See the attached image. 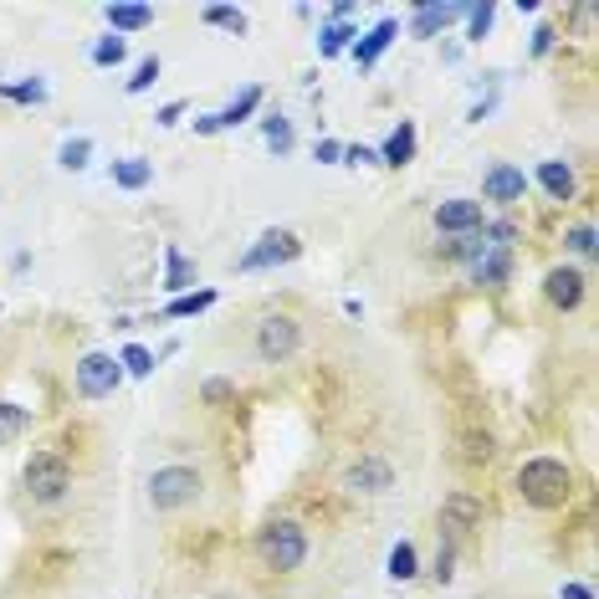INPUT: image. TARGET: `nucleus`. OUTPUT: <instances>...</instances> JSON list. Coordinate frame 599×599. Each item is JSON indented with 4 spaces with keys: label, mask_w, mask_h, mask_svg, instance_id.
Here are the masks:
<instances>
[{
    "label": "nucleus",
    "mask_w": 599,
    "mask_h": 599,
    "mask_svg": "<svg viewBox=\"0 0 599 599\" xmlns=\"http://www.w3.org/2000/svg\"><path fill=\"white\" fill-rule=\"evenodd\" d=\"M262 139H267V149L282 159V154H292V123L282 118V113H267L262 118Z\"/></svg>",
    "instance_id": "nucleus-24"
},
{
    "label": "nucleus",
    "mask_w": 599,
    "mask_h": 599,
    "mask_svg": "<svg viewBox=\"0 0 599 599\" xmlns=\"http://www.w3.org/2000/svg\"><path fill=\"white\" fill-rule=\"evenodd\" d=\"M359 41V31L349 21H323L318 26V57H338V52H349Z\"/></svg>",
    "instance_id": "nucleus-21"
},
{
    "label": "nucleus",
    "mask_w": 599,
    "mask_h": 599,
    "mask_svg": "<svg viewBox=\"0 0 599 599\" xmlns=\"http://www.w3.org/2000/svg\"><path fill=\"white\" fill-rule=\"evenodd\" d=\"M154 180V164L139 159V154H128V159H113V185L118 190H144Z\"/></svg>",
    "instance_id": "nucleus-19"
},
{
    "label": "nucleus",
    "mask_w": 599,
    "mask_h": 599,
    "mask_svg": "<svg viewBox=\"0 0 599 599\" xmlns=\"http://www.w3.org/2000/svg\"><path fill=\"white\" fill-rule=\"evenodd\" d=\"M154 118H159V123H164V128H175V123H180V118H185V103H164V108H159V113H154Z\"/></svg>",
    "instance_id": "nucleus-41"
},
{
    "label": "nucleus",
    "mask_w": 599,
    "mask_h": 599,
    "mask_svg": "<svg viewBox=\"0 0 599 599\" xmlns=\"http://www.w3.org/2000/svg\"><path fill=\"white\" fill-rule=\"evenodd\" d=\"M313 159H318V164H344V144H338V139H318V144H313Z\"/></svg>",
    "instance_id": "nucleus-37"
},
{
    "label": "nucleus",
    "mask_w": 599,
    "mask_h": 599,
    "mask_svg": "<svg viewBox=\"0 0 599 599\" xmlns=\"http://www.w3.org/2000/svg\"><path fill=\"white\" fill-rule=\"evenodd\" d=\"M26 492H31V502H41V507H57V502L72 492V466H67V456H62V451H31V461H26Z\"/></svg>",
    "instance_id": "nucleus-3"
},
{
    "label": "nucleus",
    "mask_w": 599,
    "mask_h": 599,
    "mask_svg": "<svg viewBox=\"0 0 599 599\" xmlns=\"http://www.w3.org/2000/svg\"><path fill=\"white\" fill-rule=\"evenodd\" d=\"M195 134H221V123H216V113H205V118H195Z\"/></svg>",
    "instance_id": "nucleus-43"
},
{
    "label": "nucleus",
    "mask_w": 599,
    "mask_h": 599,
    "mask_svg": "<svg viewBox=\"0 0 599 599\" xmlns=\"http://www.w3.org/2000/svg\"><path fill=\"white\" fill-rule=\"evenodd\" d=\"M543 292H548V303L559 308V313H574L584 303V272L579 267H553L543 277Z\"/></svg>",
    "instance_id": "nucleus-11"
},
{
    "label": "nucleus",
    "mask_w": 599,
    "mask_h": 599,
    "mask_svg": "<svg viewBox=\"0 0 599 599\" xmlns=\"http://www.w3.org/2000/svg\"><path fill=\"white\" fill-rule=\"evenodd\" d=\"M31 425V415L21 410V405H11V400H0V446H11L21 431Z\"/></svg>",
    "instance_id": "nucleus-27"
},
{
    "label": "nucleus",
    "mask_w": 599,
    "mask_h": 599,
    "mask_svg": "<svg viewBox=\"0 0 599 599\" xmlns=\"http://www.w3.org/2000/svg\"><path fill=\"white\" fill-rule=\"evenodd\" d=\"M164 287H169V292H180V297L195 287V262H190L180 246H164Z\"/></svg>",
    "instance_id": "nucleus-17"
},
{
    "label": "nucleus",
    "mask_w": 599,
    "mask_h": 599,
    "mask_svg": "<svg viewBox=\"0 0 599 599\" xmlns=\"http://www.w3.org/2000/svg\"><path fill=\"white\" fill-rule=\"evenodd\" d=\"M384 569H390V579H395V584H410V579L420 574V553H415V543H405V538H400V543L390 548V564H384Z\"/></svg>",
    "instance_id": "nucleus-23"
},
{
    "label": "nucleus",
    "mask_w": 599,
    "mask_h": 599,
    "mask_svg": "<svg viewBox=\"0 0 599 599\" xmlns=\"http://www.w3.org/2000/svg\"><path fill=\"white\" fill-rule=\"evenodd\" d=\"M123 52H128V47H123V36H103L98 47H93V67H118Z\"/></svg>",
    "instance_id": "nucleus-33"
},
{
    "label": "nucleus",
    "mask_w": 599,
    "mask_h": 599,
    "mask_svg": "<svg viewBox=\"0 0 599 599\" xmlns=\"http://www.w3.org/2000/svg\"><path fill=\"white\" fill-rule=\"evenodd\" d=\"M538 185H543L553 200H574V169L559 164V159H543V164H538Z\"/></svg>",
    "instance_id": "nucleus-20"
},
{
    "label": "nucleus",
    "mask_w": 599,
    "mask_h": 599,
    "mask_svg": "<svg viewBox=\"0 0 599 599\" xmlns=\"http://www.w3.org/2000/svg\"><path fill=\"white\" fill-rule=\"evenodd\" d=\"M564 246H569L574 256H594V226H589V221H579V226H569V236H564Z\"/></svg>",
    "instance_id": "nucleus-35"
},
{
    "label": "nucleus",
    "mask_w": 599,
    "mask_h": 599,
    "mask_svg": "<svg viewBox=\"0 0 599 599\" xmlns=\"http://www.w3.org/2000/svg\"><path fill=\"white\" fill-rule=\"evenodd\" d=\"M256 108H262V88H241L236 103H226V108L216 113V123H221V128H236V123H246Z\"/></svg>",
    "instance_id": "nucleus-22"
},
{
    "label": "nucleus",
    "mask_w": 599,
    "mask_h": 599,
    "mask_svg": "<svg viewBox=\"0 0 599 599\" xmlns=\"http://www.w3.org/2000/svg\"><path fill=\"white\" fill-rule=\"evenodd\" d=\"M344 487H349V492H364V497H379V492L395 487V466L384 461V456H359L349 472H344Z\"/></svg>",
    "instance_id": "nucleus-8"
},
{
    "label": "nucleus",
    "mask_w": 599,
    "mask_h": 599,
    "mask_svg": "<svg viewBox=\"0 0 599 599\" xmlns=\"http://www.w3.org/2000/svg\"><path fill=\"white\" fill-rule=\"evenodd\" d=\"M303 256V241H297L292 231H262L256 236V246L241 256V272H267V267H287Z\"/></svg>",
    "instance_id": "nucleus-7"
},
{
    "label": "nucleus",
    "mask_w": 599,
    "mask_h": 599,
    "mask_svg": "<svg viewBox=\"0 0 599 599\" xmlns=\"http://www.w3.org/2000/svg\"><path fill=\"white\" fill-rule=\"evenodd\" d=\"M118 384H123V364H118L113 354L93 349V354L77 359V395H82V400H108Z\"/></svg>",
    "instance_id": "nucleus-6"
},
{
    "label": "nucleus",
    "mask_w": 599,
    "mask_h": 599,
    "mask_svg": "<svg viewBox=\"0 0 599 599\" xmlns=\"http://www.w3.org/2000/svg\"><path fill=\"white\" fill-rule=\"evenodd\" d=\"M374 154H379V164H390V169L410 164V159H415V123L405 118V123L395 128V134L384 139V149H374Z\"/></svg>",
    "instance_id": "nucleus-18"
},
{
    "label": "nucleus",
    "mask_w": 599,
    "mask_h": 599,
    "mask_svg": "<svg viewBox=\"0 0 599 599\" xmlns=\"http://www.w3.org/2000/svg\"><path fill=\"white\" fill-rule=\"evenodd\" d=\"M297 349H303V328H297V318L267 313L262 323H256V359L262 364H287Z\"/></svg>",
    "instance_id": "nucleus-5"
},
{
    "label": "nucleus",
    "mask_w": 599,
    "mask_h": 599,
    "mask_svg": "<svg viewBox=\"0 0 599 599\" xmlns=\"http://www.w3.org/2000/svg\"><path fill=\"white\" fill-rule=\"evenodd\" d=\"M200 21H205V26H221V31H231V36H246V11H236V6H205Z\"/></svg>",
    "instance_id": "nucleus-25"
},
{
    "label": "nucleus",
    "mask_w": 599,
    "mask_h": 599,
    "mask_svg": "<svg viewBox=\"0 0 599 599\" xmlns=\"http://www.w3.org/2000/svg\"><path fill=\"white\" fill-rule=\"evenodd\" d=\"M482 195H487L492 205H518V200L528 195V175H523L518 164H492L487 180H482Z\"/></svg>",
    "instance_id": "nucleus-10"
},
{
    "label": "nucleus",
    "mask_w": 599,
    "mask_h": 599,
    "mask_svg": "<svg viewBox=\"0 0 599 599\" xmlns=\"http://www.w3.org/2000/svg\"><path fill=\"white\" fill-rule=\"evenodd\" d=\"M497 446H492V436L487 431H466V456H472V461H487Z\"/></svg>",
    "instance_id": "nucleus-36"
},
{
    "label": "nucleus",
    "mask_w": 599,
    "mask_h": 599,
    "mask_svg": "<svg viewBox=\"0 0 599 599\" xmlns=\"http://www.w3.org/2000/svg\"><path fill=\"white\" fill-rule=\"evenodd\" d=\"M256 553H262V564H267V569H277V574L303 569V559H308V533H303V523H292V518H272L262 533H256Z\"/></svg>",
    "instance_id": "nucleus-2"
},
{
    "label": "nucleus",
    "mask_w": 599,
    "mask_h": 599,
    "mask_svg": "<svg viewBox=\"0 0 599 599\" xmlns=\"http://www.w3.org/2000/svg\"><path fill=\"white\" fill-rule=\"evenodd\" d=\"M0 98H11V103H47V82H0Z\"/></svg>",
    "instance_id": "nucleus-29"
},
{
    "label": "nucleus",
    "mask_w": 599,
    "mask_h": 599,
    "mask_svg": "<svg viewBox=\"0 0 599 599\" xmlns=\"http://www.w3.org/2000/svg\"><path fill=\"white\" fill-rule=\"evenodd\" d=\"M395 36H400V21H395V16L374 21V26H369V31H364V36L354 41V62H359V67H374V62H379L384 52L395 47Z\"/></svg>",
    "instance_id": "nucleus-12"
},
{
    "label": "nucleus",
    "mask_w": 599,
    "mask_h": 599,
    "mask_svg": "<svg viewBox=\"0 0 599 599\" xmlns=\"http://www.w3.org/2000/svg\"><path fill=\"white\" fill-rule=\"evenodd\" d=\"M492 16H497L492 0H482V6H466V41H482V36L492 31Z\"/></svg>",
    "instance_id": "nucleus-30"
},
{
    "label": "nucleus",
    "mask_w": 599,
    "mask_h": 599,
    "mask_svg": "<svg viewBox=\"0 0 599 599\" xmlns=\"http://www.w3.org/2000/svg\"><path fill=\"white\" fill-rule=\"evenodd\" d=\"M436 226H441L446 236H472V231H482V226H487L482 200H441V205H436Z\"/></svg>",
    "instance_id": "nucleus-9"
},
{
    "label": "nucleus",
    "mask_w": 599,
    "mask_h": 599,
    "mask_svg": "<svg viewBox=\"0 0 599 599\" xmlns=\"http://www.w3.org/2000/svg\"><path fill=\"white\" fill-rule=\"evenodd\" d=\"M344 164H354V169H359V164H379V154H374L369 144H344Z\"/></svg>",
    "instance_id": "nucleus-39"
},
{
    "label": "nucleus",
    "mask_w": 599,
    "mask_h": 599,
    "mask_svg": "<svg viewBox=\"0 0 599 599\" xmlns=\"http://www.w3.org/2000/svg\"><path fill=\"white\" fill-rule=\"evenodd\" d=\"M210 303H216V292H210V287H200V292H185V297H175V303L164 308V318H195V313H205Z\"/></svg>",
    "instance_id": "nucleus-26"
},
{
    "label": "nucleus",
    "mask_w": 599,
    "mask_h": 599,
    "mask_svg": "<svg viewBox=\"0 0 599 599\" xmlns=\"http://www.w3.org/2000/svg\"><path fill=\"white\" fill-rule=\"evenodd\" d=\"M200 492H205V477L195 466H159L149 477V507L154 512H180V507L200 502Z\"/></svg>",
    "instance_id": "nucleus-4"
},
{
    "label": "nucleus",
    "mask_w": 599,
    "mask_h": 599,
    "mask_svg": "<svg viewBox=\"0 0 599 599\" xmlns=\"http://www.w3.org/2000/svg\"><path fill=\"white\" fill-rule=\"evenodd\" d=\"M113 36H134V31H149L154 26V6H134V0H113V6H103Z\"/></svg>",
    "instance_id": "nucleus-14"
},
{
    "label": "nucleus",
    "mask_w": 599,
    "mask_h": 599,
    "mask_svg": "<svg viewBox=\"0 0 599 599\" xmlns=\"http://www.w3.org/2000/svg\"><path fill=\"white\" fill-rule=\"evenodd\" d=\"M118 364H123V374H134V379H149L159 359H154V354H149L144 344H128V349L118 354Z\"/></svg>",
    "instance_id": "nucleus-28"
},
{
    "label": "nucleus",
    "mask_w": 599,
    "mask_h": 599,
    "mask_svg": "<svg viewBox=\"0 0 599 599\" xmlns=\"http://www.w3.org/2000/svg\"><path fill=\"white\" fill-rule=\"evenodd\" d=\"M451 21H466V6H415V21H410V36L415 41H431V36H441Z\"/></svg>",
    "instance_id": "nucleus-13"
},
{
    "label": "nucleus",
    "mask_w": 599,
    "mask_h": 599,
    "mask_svg": "<svg viewBox=\"0 0 599 599\" xmlns=\"http://www.w3.org/2000/svg\"><path fill=\"white\" fill-rule=\"evenodd\" d=\"M88 159H93V139H67L62 154H57L62 169H88Z\"/></svg>",
    "instance_id": "nucleus-31"
},
{
    "label": "nucleus",
    "mask_w": 599,
    "mask_h": 599,
    "mask_svg": "<svg viewBox=\"0 0 599 599\" xmlns=\"http://www.w3.org/2000/svg\"><path fill=\"white\" fill-rule=\"evenodd\" d=\"M518 492H523L528 507L553 512V507H564V502H569V492H574V472H569L559 456H533V461L518 466Z\"/></svg>",
    "instance_id": "nucleus-1"
},
{
    "label": "nucleus",
    "mask_w": 599,
    "mask_h": 599,
    "mask_svg": "<svg viewBox=\"0 0 599 599\" xmlns=\"http://www.w3.org/2000/svg\"><path fill=\"white\" fill-rule=\"evenodd\" d=\"M472 277L487 282V287H502V282L512 277V251H507V246H487L477 262H472Z\"/></svg>",
    "instance_id": "nucleus-16"
},
{
    "label": "nucleus",
    "mask_w": 599,
    "mask_h": 599,
    "mask_svg": "<svg viewBox=\"0 0 599 599\" xmlns=\"http://www.w3.org/2000/svg\"><path fill=\"white\" fill-rule=\"evenodd\" d=\"M231 395H236L231 379H205V405H221V400H231Z\"/></svg>",
    "instance_id": "nucleus-38"
},
{
    "label": "nucleus",
    "mask_w": 599,
    "mask_h": 599,
    "mask_svg": "<svg viewBox=\"0 0 599 599\" xmlns=\"http://www.w3.org/2000/svg\"><path fill=\"white\" fill-rule=\"evenodd\" d=\"M553 41H559V31H553V26H538V31H533V57H548Z\"/></svg>",
    "instance_id": "nucleus-40"
},
{
    "label": "nucleus",
    "mask_w": 599,
    "mask_h": 599,
    "mask_svg": "<svg viewBox=\"0 0 599 599\" xmlns=\"http://www.w3.org/2000/svg\"><path fill=\"white\" fill-rule=\"evenodd\" d=\"M559 599H594V589H589V584H564Z\"/></svg>",
    "instance_id": "nucleus-42"
},
{
    "label": "nucleus",
    "mask_w": 599,
    "mask_h": 599,
    "mask_svg": "<svg viewBox=\"0 0 599 599\" xmlns=\"http://www.w3.org/2000/svg\"><path fill=\"white\" fill-rule=\"evenodd\" d=\"M159 82V57H144L139 67H134V77H128V93H149Z\"/></svg>",
    "instance_id": "nucleus-34"
},
{
    "label": "nucleus",
    "mask_w": 599,
    "mask_h": 599,
    "mask_svg": "<svg viewBox=\"0 0 599 599\" xmlns=\"http://www.w3.org/2000/svg\"><path fill=\"white\" fill-rule=\"evenodd\" d=\"M441 518H446V528H482V502L472 492H446Z\"/></svg>",
    "instance_id": "nucleus-15"
},
{
    "label": "nucleus",
    "mask_w": 599,
    "mask_h": 599,
    "mask_svg": "<svg viewBox=\"0 0 599 599\" xmlns=\"http://www.w3.org/2000/svg\"><path fill=\"white\" fill-rule=\"evenodd\" d=\"M487 251V241H482V231H472V236H456L451 246H446V256H456V262H466V267H472L477 262V256Z\"/></svg>",
    "instance_id": "nucleus-32"
}]
</instances>
